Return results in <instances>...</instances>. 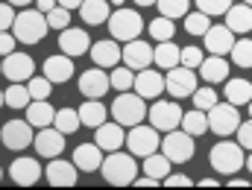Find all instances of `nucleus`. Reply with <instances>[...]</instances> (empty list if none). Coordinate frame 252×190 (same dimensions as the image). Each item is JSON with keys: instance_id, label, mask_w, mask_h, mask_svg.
Masks as SVG:
<instances>
[{"instance_id": "f257e3e1", "label": "nucleus", "mask_w": 252, "mask_h": 190, "mask_svg": "<svg viewBox=\"0 0 252 190\" xmlns=\"http://www.w3.org/2000/svg\"><path fill=\"white\" fill-rule=\"evenodd\" d=\"M100 173H103V179H106L109 185H115V188L135 185V179H138V164H135V155H132V152H121V149L109 152V155L103 158Z\"/></svg>"}, {"instance_id": "f03ea898", "label": "nucleus", "mask_w": 252, "mask_h": 190, "mask_svg": "<svg viewBox=\"0 0 252 190\" xmlns=\"http://www.w3.org/2000/svg\"><path fill=\"white\" fill-rule=\"evenodd\" d=\"M47 29H50L47 15L38 12V9H21L15 24H12V32H15L18 44H38L47 35Z\"/></svg>"}, {"instance_id": "7ed1b4c3", "label": "nucleus", "mask_w": 252, "mask_h": 190, "mask_svg": "<svg viewBox=\"0 0 252 190\" xmlns=\"http://www.w3.org/2000/svg\"><path fill=\"white\" fill-rule=\"evenodd\" d=\"M112 117L121 123V126L126 129H132V126H138V123H144V117L150 114V109H147V100L135 91V94H126V91H121L118 94V100L112 103Z\"/></svg>"}, {"instance_id": "20e7f679", "label": "nucleus", "mask_w": 252, "mask_h": 190, "mask_svg": "<svg viewBox=\"0 0 252 190\" xmlns=\"http://www.w3.org/2000/svg\"><path fill=\"white\" fill-rule=\"evenodd\" d=\"M208 161H211V167H214L220 176H235L241 167H247L244 146L235 143V140H220V143H214L211 152H208Z\"/></svg>"}, {"instance_id": "39448f33", "label": "nucleus", "mask_w": 252, "mask_h": 190, "mask_svg": "<svg viewBox=\"0 0 252 190\" xmlns=\"http://www.w3.org/2000/svg\"><path fill=\"white\" fill-rule=\"evenodd\" d=\"M109 32H112V38H118V41H135L141 32H144V21H141V15L135 12V9H115L112 12V18H109Z\"/></svg>"}, {"instance_id": "423d86ee", "label": "nucleus", "mask_w": 252, "mask_h": 190, "mask_svg": "<svg viewBox=\"0 0 252 190\" xmlns=\"http://www.w3.org/2000/svg\"><path fill=\"white\" fill-rule=\"evenodd\" d=\"M126 146H129V152L138 155V158H147V155L158 152V149H161L158 129L153 126V123H150V126H144V123L132 126L129 129V135H126Z\"/></svg>"}, {"instance_id": "0eeeda50", "label": "nucleus", "mask_w": 252, "mask_h": 190, "mask_svg": "<svg viewBox=\"0 0 252 190\" xmlns=\"http://www.w3.org/2000/svg\"><path fill=\"white\" fill-rule=\"evenodd\" d=\"M150 123L158 129V132H173V129L182 126V117H185V111L179 109V103L176 100H156L153 106H150Z\"/></svg>"}, {"instance_id": "6e6552de", "label": "nucleus", "mask_w": 252, "mask_h": 190, "mask_svg": "<svg viewBox=\"0 0 252 190\" xmlns=\"http://www.w3.org/2000/svg\"><path fill=\"white\" fill-rule=\"evenodd\" d=\"M161 152L173 161V164H185L193 158V152H196V146H193V135H188L185 129L179 132V129H173V132H167V137L161 140Z\"/></svg>"}, {"instance_id": "1a4fd4ad", "label": "nucleus", "mask_w": 252, "mask_h": 190, "mask_svg": "<svg viewBox=\"0 0 252 190\" xmlns=\"http://www.w3.org/2000/svg\"><path fill=\"white\" fill-rule=\"evenodd\" d=\"M238 126H241V114H238V106H232L229 100L226 103H217L214 109H208V129L214 135L226 137V135L238 132Z\"/></svg>"}, {"instance_id": "9d476101", "label": "nucleus", "mask_w": 252, "mask_h": 190, "mask_svg": "<svg viewBox=\"0 0 252 190\" xmlns=\"http://www.w3.org/2000/svg\"><path fill=\"white\" fill-rule=\"evenodd\" d=\"M0 137H3V146H6V149L21 152V149H27V146L35 140V132H32V123H30V120H18V117H15V120L3 123Z\"/></svg>"}, {"instance_id": "9b49d317", "label": "nucleus", "mask_w": 252, "mask_h": 190, "mask_svg": "<svg viewBox=\"0 0 252 190\" xmlns=\"http://www.w3.org/2000/svg\"><path fill=\"white\" fill-rule=\"evenodd\" d=\"M167 94H173V100H182V97H193L196 91V73L193 67H185V64H176L167 70Z\"/></svg>"}, {"instance_id": "f8f14e48", "label": "nucleus", "mask_w": 252, "mask_h": 190, "mask_svg": "<svg viewBox=\"0 0 252 190\" xmlns=\"http://www.w3.org/2000/svg\"><path fill=\"white\" fill-rule=\"evenodd\" d=\"M88 56H91V62L97 64V67L112 70V67H118V64L124 62V47H121V41H118V38H106V41L91 44Z\"/></svg>"}, {"instance_id": "ddd939ff", "label": "nucleus", "mask_w": 252, "mask_h": 190, "mask_svg": "<svg viewBox=\"0 0 252 190\" xmlns=\"http://www.w3.org/2000/svg\"><path fill=\"white\" fill-rule=\"evenodd\" d=\"M32 73H35L32 56H27V53H21V50L3 56V76H6L9 82H30Z\"/></svg>"}, {"instance_id": "4468645a", "label": "nucleus", "mask_w": 252, "mask_h": 190, "mask_svg": "<svg viewBox=\"0 0 252 190\" xmlns=\"http://www.w3.org/2000/svg\"><path fill=\"white\" fill-rule=\"evenodd\" d=\"M109 88H112V76H106V70L97 67V64L79 76V94L85 100H100Z\"/></svg>"}, {"instance_id": "2eb2a0df", "label": "nucleus", "mask_w": 252, "mask_h": 190, "mask_svg": "<svg viewBox=\"0 0 252 190\" xmlns=\"http://www.w3.org/2000/svg\"><path fill=\"white\" fill-rule=\"evenodd\" d=\"M44 179L53 188H73L76 179H79V167L73 161H64V158H50V164L44 170Z\"/></svg>"}, {"instance_id": "dca6fc26", "label": "nucleus", "mask_w": 252, "mask_h": 190, "mask_svg": "<svg viewBox=\"0 0 252 190\" xmlns=\"http://www.w3.org/2000/svg\"><path fill=\"white\" fill-rule=\"evenodd\" d=\"M32 146H35V152L41 155V158H59L64 152V132L53 126H44L38 129V135H35V140H32Z\"/></svg>"}, {"instance_id": "f3484780", "label": "nucleus", "mask_w": 252, "mask_h": 190, "mask_svg": "<svg viewBox=\"0 0 252 190\" xmlns=\"http://www.w3.org/2000/svg\"><path fill=\"white\" fill-rule=\"evenodd\" d=\"M202 38H205V50L214 53V56H226V53H232V47H235V32H232L226 24H211V29H208Z\"/></svg>"}, {"instance_id": "a211bd4d", "label": "nucleus", "mask_w": 252, "mask_h": 190, "mask_svg": "<svg viewBox=\"0 0 252 190\" xmlns=\"http://www.w3.org/2000/svg\"><path fill=\"white\" fill-rule=\"evenodd\" d=\"M164 88H167V79H164L158 70H150V67L138 70V76H135V91H138L144 100H158V97L164 94Z\"/></svg>"}, {"instance_id": "6ab92c4d", "label": "nucleus", "mask_w": 252, "mask_h": 190, "mask_svg": "<svg viewBox=\"0 0 252 190\" xmlns=\"http://www.w3.org/2000/svg\"><path fill=\"white\" fill-rule=\"evenodd\" d=\"M153 56H156V47H150L147 41L135 38V41H126L124 44V64L132 67V70H144L153 64Z\"/></svg>"}, {"instance_id": "aec40b11", "label": "nucleus", "mask_w": 252, "mask_h": 190, "mask_svg": "<svg viewBox=\"0 0 252 190\" xmlns=\"http://www.w3.org/2000/svg\"><path fill=\"white\" fill-rule=\"evenodd\" d=\"M9 176H12L15 185L30 188V185H35V182L44 176V170H41V164H38L35 158H15L12 167H9Z\"/></svg>"}, {"instance_id": "412c9836", "label": "nucleus", "mask_w": 252, "mask_h": 190, "mask_svg": "<svg viewBox=\"0 0 252 190\" xmlns=\"http://www.w3.org/2000/svg\"><path fill=\"white\" fill-rule=\"evenodd\" d=\"M59 47H62L64 56L76 59V56H85V53L91 50V38H88L85 29H73V27H67V29L59 32Z\"/></svg>"}, {"instance_id": "4be33fe9", "label": "nucleus", "mask_w": 252, "mask_h": 190, "mask_svg": "<svg viewBox=\"0 0 252 190\" xmlns=\"http://www.w3.org/2000/svg\"><path fill=\"white\" fill-rule=\"evenodd\" d=\"M103 146H97V143H79L76 149H73V164L82 170V173H97L100 167H103Z\"/></svg>"}, {"instance_id": "5701e85b", "label": "nucleus", "mask_w": 252, "mask_h": 190, "mask_svg": "<svg viewBox=\"0 0 252 190\" xmlns=\"http://www.w3.org/2000/svg\"><path fill=\"white\" fill-rule=\"evenodd\" d=\"M124 129L118 120H106L103 126H97L94 129V143L97 146H103L106 152H115V149H121V143H126V135H124Z\"/></svg>"}, {"instance_id": "b1692460", "label": "nucleus", "mask_w": 252, "mask_h": 190, "mask_svg": "<svg viewBox=\"0 0 252 190\" xmlns=\"http://www.w3.org/2000/svg\"><path fill=\"white\" fill-rule=\"evenodd\" d=\"M44 76H47L53 85L67 82V79L73 76V59L64 56V53H59V56H47V62H44Z\"/></svg>"}, {"instance_id": "393cba45", "label": "nucleus", "mask_w": 252, "mask_h": 190, "mask_svg": "<svg viewBox=\"0 0 252 190\" xmlns=\"http://www.w3.org/2000/svg\"><path fill=\"white\" fill-rule=\"evenodd\" d=\"M79 15H82V21H85L88 27L109 24V18H112V3H109V0H82Z\"/></svg>"}, {"instance_id": "a878e982", "label": "nucleus", "mask_w": 252, "mask_h": 190, "mask_svg": "<svg viewBox=\"0 0 252 190\" xmlns=\"http://www.w3.org/2000/svg\"><path fill=\"white\" fill-rule=\"evenodd\" d=\"M226 27H229L232 32H238V35L252 32V6L250 3H238V6H232V9L226 12Z\"/></svg>"}, {"instance_id": "bb28decb", "label": "nucleus", "mask_w": 252, "mask_h": 190, "mask_svg": "<svg viewBox=\"0 0 252 190\" xmlns=\"http://www.w3.org/2000/svg\"><path fill=\"white\" fill-rule=\"evenodd\" d=\"M56 111H59V109H53L47 100H32V103L27 106V120L35 129H44L56 120Z\"/></svg>"}, {"instance_id": "cd10ccee", "label": "nucleus", "mask_w": 252, "mask_h": 190, "mask_svg": "<svg viewBox=\"0 0 252 190\" xmlns=\"http://www.w3.org/2000/svg\"><path fill=\"white\" fill-rule=\"evenodd\" d=\"M199 76L205 79V82H226L229 79V62L223 59V56H208V59H202V64H199Z\"/></svg>"}, {"instance_id": "c85d7f7f", "label": "nucleus", "mask_w": 252, "mask_h": 190, "mask_svg": "<svg viewBox=\"0 0 252 190\" xmlns=\"http://www.w3.org/2000/svg\"><path fill=\"white\" fill-rule=\"evenodd\" d=\"M106 117H109V109H106L100 100H85V103L79 106V120H82V126L97 129V126L106 123Z\"/></svg>"}, {"instance_id": "c756f323", "label": "nucleus", "mask_w": 252, "mask_h": 190, "mask_svg": "<svg viewBox=\"0 0 252 190\" xmlns=\"http://www.w3.org/2000/svg\"><path fill=\"white\" fill-rule=\"evenodd\" d=\"M153 64L161 67V70H170V67L182 64V47L173 44V41H158L156 56H153Z\"/></svg>"}, {"instance_id": "7c9ffc66", "label": "nucleus", "mask_w": 252, "mask_h": 190, "mask_svg": "<svg viewBox=\"0 0 252 190\" xmlns=\"http://www.w3.org/2000/svg\"><path fill=\"white\" fill-rule=\"evenodd\" d=\"M223 97H226L232 106H250L252 103V82L250 79H226Z\"/></svg>"}, {"instance_id": "2f4dec72", "label": "nucleus", "mask_w": 252, "mask_h": 190, "mask_svg": "<svg viewBox=\"0 0 252 190\" xmlns=\"http://www.w3.org/2000/svg\"><path fill=\"white\" fill-rule=\"evenodd\" d=\"M144 176H153V179H158V182H164L167 176H170V167H173V161L164 155V152H153V155H147L144 158Z\"/></svg>"}, {"instance_id": "473e14b6", "label": "nucleus", "mask_w": 252, "mask_h": 190, "mask_svg": "<svg viewBox=\"0 0 252 190\" xmlns=\"http://www.w3.org/2000/svg\"><path fill=\"white\" fill-rule=\"evenodd\" d=\"M182 129H185L188 135H193V137L211 132V129H208V111H202V109H190V111H185V117H182Z\"/></svg>"}, {"instance_id": "72a5a7b5", "label": "nucleus", "mask_w": 252, "mask_h": 190, "mask_svg": "<svg viewBox=\"0 0 252 190\" xmlns=\"http://www.w3.org/2000/svg\"><path fill=\"white\" fill-rule=\"evenodd\" d=\"M3 94H6V106H9V109H15V111H18V109H27V106L32 103L30 88H27V85H21V82H12Z\"/></svg>"}, {"instance_id": "f704fd0d", "label": "nucleus", "mask_w": 252, "mask_h": 190, "mask_svg": "<svg viewBox=\"0 0 252 190\" xmlns=\"http://www.w3.org/2000/svg\"><path fill=\"white\" fill-rule=\"evenodd\" d=\"M150 35H153L156 44H158V41H173V35H176V24H173V18L158 15L156 21H150Z\"/></svg>"}, {"instance_id": "c9c22d12", "label": "nucleus", "mask_w": 252, "mask_h": 190, "mask_svg": "<svg viewBox=\"0 0 252 190\" xmlns=\"http://www.w3.org/2000/svg\"><path fill=\"white\" fill-rule=\"evenodd\" d=\"M53 126L59 129V132H64V135H73L76 129L82 126V120H79V109H59Z\"/></svg>"}, {"instance_id": "e433bc0d", "label": "nucleus", "mask_w": 252, "mask_h": 190, "mask_svg": "<svg viewBox=\"0 0 252 190\" xmlns=\"http://www.w3.org/2000/svg\"><path fill=\"white\" fill-rule=\"evenodd\" d=\"M185 29H188V35H205L211 29V15H205L199 9L185 15Z\"/></svg>"}, {"instance_id": "4c0bfd02", "label": "nucleus", "mask_w": 252, "mask_h": 190, "mask_svg": "<svg viewBox=\"0 0 252 190\" xmlns=\"http://www.w3.org/2000/svg\"><path fill=\"white\" fill-rule=\"evenodd\" d=\"M112 88H118V91H129V88H135V70L132 67H126V64H118V67H112Z\"/></svg>"}, {"instance_id": "58836bf2", "label": "nucleus", "mask_w": 252, "mask_h": 190, "mask_svg": "<svg viewBox=\"0 0 252 190\" xmlns=\"http://www.w3.org/2000/svg\"><path fill=\"white\" fill-rule=\"evenodd\" d=\"M158 6V12L164 15V18H185L188 15V6H190V0H158L156 3Z\"/></svg>"}, {"instance_id": "ea45409f", "label": "nucleus", "mask_w": 252, "mask_h": 190, "mask_svg": "<svg viewBox=\"0 0 252 190\" xmlns=\"http://www.w3.org/2000/svg\"><path fill=\"white\" fill-rule=\"evenodd\" d=\"M232 62L238 64V67H252V41L250 38L235 41V47H232Z\"/></svg>"}, {"instance_id": "a19ab883", "label": "nucleus", "mask_w": 252, "mask_h": 190, "mask_svg": "<svg viewBox=\"0 0 252 190\" xmlns=\"http://www.w3.org/2000/svg\"><path fill=\"white\" fill-rule=\"evenodd\" d=\"M27 88H30L32 100H47V97L53 94V82H50L47 76H32V79L27 82Z\"/></svg>"}, {"instance_id": "79ce46f5", "label": "nucleus", "mask_w": 252, "mask_h": 190, "mask_svg": "<svg viewBox=\"0 0 252 190\" xmlns=\"http://www.w3.org/2000/svg\"><path fill=\"white\" fill-rule=\"evenodd\" d=\"M220 100H217V91L214 88H196L193 91V109H202V111H208V109H214Z\"/></svg>"}, {"instance_id": "37998d69", "label": "nucleus", "mask_w": 252, "mask_h": 190, "mask_svg": "<svg viewBox=\"0 0 252 190\" xmlns=\"http://www.w3.org/2000/svg\"><path fill=\"white\" fill-rule=\"evenodd\" d=\"M193 3H196L199 12H205V15H211V18H214V15H226V12L235 6L232 0H193Z\"/></svg>"}, {"instance_id": "c03bdc74", "label": "nucleus", "mask_w": 252, "mask_h": 190, "mask_svg": "<svg viewBox=\"0 0 252 190\" xmlns=\"http://www.w3.org/2000/svg\"><path fill=\"white\" fill-rule=\"evenodd\" d=\"M47 24H50V29H67V24H70V9H64V6H56L53 12H47Z\"/></svg>"}, {"instance_id": "a18cd8bd", "label": "nucleus", "mask_w": 252, "mask_h": 190, "mask_svg": "<svg viewBox=\"0 0 252 190\" xmlns=\"http://www.w3.org/2000/svg\"><path fill=\"white\" fill-rule=\"evenodd\" d=\"M202 50L199 47H182V64L185 67H193V70H199V64H202Z\"/></svg>"}, {"instance_id": "49530a36", "label": "nucleus", "mask_w": 252, "mask_h": 190, "mask_svg": "<svg viewBox=\"0 0 252 190\" xmlns=\"http://www.w3.org/2000/svg\"><path fill=\"white\" fill-rule=\"evenodd\" d=\"M15 18H18V12H15V6H12V3H0V32H6V29H12V24H15Z\"/></svg>"}, {"instance_id": "de8ad7c7", "label": "nucleus", "mask_w": 252, "mask_h": 190, "mask_svg": "<svg viewBox=\"0 0 252 190\" xmlns=\"http://www.w3.org/2000/svg\"><path fill=\"white\" fill-rule=\"evenodd\" d=\"M238 143H241L244 149H250V152H252V117L247 120V123H241V126H238Z\"/></svg>"}, {"instance_id": "09e8293b", "label": "nucleus", "mask_w": 252, "mask_h": 190, "mask_svg": "<svg viewBox=\"0 0 252 190\" xmlns=\"http://www.w3.org/2000/svg\"><path fill=\"white\" fill-rule=\"evenodd\" d=\"M15 44H18V38H15V32H0V56H9V53H15Z\"/></svg>"}, {"instance_id": "8fccbe9b", "label": "nucleus", "mask_w": 252, "mask_h": 190, "mask_svg": "<svg viewBox=\"0 0 252 190\" xmlns=\"http://www.w3.org/2000/svg\"><path fill=\"white\" fill-rule=\"evenodd\" d=\"M164 185H167V188H190V179L182 176V173H170V176L164 179Z\"/></svg>"}, {"instance_id": "3c124183", "label": "nucleus", "mask_w": 252, "mask_h": 190, "mask_svg": "<svg viewBox=\"0 0 252 190\" xmlns=\"http://www.w3.org/2000/svg\"><path fill=\"white\" fill-rule=\"evenodd\" d=\"M56 6H59L56 0H35V9H38V12H44V15H47V12H53Z\"/></svg>"}, {"instance_id": "603ef678", "label": "nucleus", "mask_w": 252, "mask_h": 190, "mask_svg": "<svg viewBox=\"0 0 252 190\" xmlns=\"http://www.w3.org/2000/svg\"><path fill=\"white\" fill-rule=\"evenodd\" d=\"M56 3H59V6H64V9H70V12L82 6V0H56Z\"/></svg>"}, {"instance_id": "864d4df0", "label": "nucleus", "mask_w": 252, "mask_h": 190, "mask_svg": "<svg viewBox=\"0 0 252 190\" xmlns=\"http://www.w3.org/2000/svg\"><path fill=\"white\" fill-rule=\"evenodd\" d=\"M229 188H250V182H244V179H232Z\"/></svg>"}, {"instance_id": "5fc2aeb1", "label": "nucleus", "mask_w": 252, "mask_h": 190, "mask_svg": "<svg viewBox=\"0 0 252 190\" xmlns=\"http://www.w3.org/2000/svg\"><path fill=\"white\" fill-rule=\"evenodd\" d=\"M6 3H12V6H21V9H27L30 3H35V0H6Z\"/></svg>"}, {"instance_id": "6e6d98bb", "label": "nucleus", "mask_w": 252, "mask_h": 190, "mask_svg": "<svg viewBox=\"0 0 252 190\" xmlns=\"http://www.w3.org/2000/svg\"><path fill=\"white\" fill-rule=\"evenodd\" d=\"M199 188H217V182H214V179H202Z\"/></svg>"}, {"instance_id": "4d7b16f0", "label": "nucleus", "mask_w": 252, "mask_h": 190, "mask_svg": "<svg viewBox=\"0 0 252 190\" xmlns=\"http://www.w3.org/2000/svg\"><path fill=\"white\" fill-rule=\"evenodd\" d=\"M132 3H138V6H144V9H147V6H156L158 0H132Z\"/></svg>"}, {"instance_id": "13d9d810", "label": "nucleus", "mask_w": 252, "mask_h": 190, "mask_svg": "<svg viewBox=\"0 0 252 190\" xmlns=\"http://www.w3.org/2000/svg\"><path fill=\"white\" fill-rule=\"evenodd\" d=\"M109 3H112V6H115V9H121V6H124L126 0H109Z\"/></svg>"}, {"instance_id": "bf43d9fd", "label": "nucleus", "mask_w": 252, "mask_h": 190, "mask_svg": "<svg viewBox=\"0 0 252 190\" xmlns=\"http://www.w3.org/2000/svg\"><path fill=\"white\" fill-rule=\"evenodd\" d=\"M247 170L252 173V152H250V158H247Z\"/></svg>"}, {"instance_id": "052dcab7", "label": "nucleus", "mask_w": 252, "mask_h": 190, "mask_svg": "<svg viewBox=\"0 0 252 190\" xmlns=\"http://www.w3.org/2000/svg\"><path fill=\"white\" fill-rule=\"evenodd\" d=\"M3 103H6V94H3V91H0V106H3Z\"/></svg>"}, {"instance_id": "680f3d73", "label": "nucleus", "mask_w": 252, "mask_h": 190, "mask_svg": "<svg viewBox=\"0 0 252 190\" xmlns=\"http://www.w3.org/2000/svg\"><path fill=\"white\" fill-rule=\"evenodd\" d=\"M250 117H252V103H250Z\"/></svg>"}, {"instance_id": "e2e57ef3", "label": "nucleus", "mask_w": 252, "mask_h": 190, "mask_svg": "<svg viewBox=\"0 0 252 190\" xmlns=\"http://www.w3.org/2000/svg\"><path fill=\"white\" fill-rule=\"evenodd\" d=\"M0 73H3V62H0Z\"/></svg>"}, {"instance_id": "0e129e2a", "label": "nucleus", "mask_w": 252, "mask_h": 190, "mask_svg": "<svg viewBox=\"0 0 252 190\" xmlns=\"http://www.w3.org/2000/svg\"><path fill=\"white\" fill-rule=\"evenodd\" d=\"M244 3H250V6H252V0H244Z\"/></svg>"}, {"instance_id": "69168bd1", "label": "nucleus", "mask_w": 252, "mask_h": 190, "mask_svg": "<svg viewBox=\"0 0 252 190\" xmlns=\"http://www.w3.org/2000/svg\"><path fill=\"white\" fill-rule=\"evenodd\" d=\"M0 179H3V170H0Z\"/></svg>"}]
</instances>
